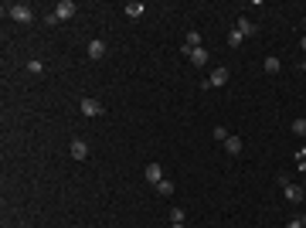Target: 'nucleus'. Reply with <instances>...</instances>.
Segmentation results:
<instances>
[{
  "label": "nucleus",
  "mask_w": 306,
  "mask_h": 228,
  "mask_svg": "<svg viewBox=\"0 0 306 228\" xmlns=\"http://www.w3.org/2000/svg\"><path fill=\"white\" fill-rule=\"evenodd\" d=\"M3 14H10L17 24H31V21H34V10H31L27 3H10V7H3Z\"/></svg>",
  "instance_id": "f257e3e1"
},
{
  "label": "nucleus",
  "mask_w": 306,
  "mask_h": 228,
  "mask_svg": "<svg viewBox=\"0 0 306 228\" xmlns=\"http://www.w3.org/2000/svg\"><path fill=\"white\" fill-rule=\"evenodd\" d=\"M75 10H78L75 0H58V3H55V17H58V21H68V17H75Z\"/></svg>",
  "instance_id": "f03ea898"
},
{
  "label": "nucleus",
  "mask_w": 306,
  "mask_h": 228,
  "mask_svg": "<svg viewBox=\"0 0 306 228\" xmlns=\"http://www.w3.org/2000/svg\"><path fill=\"white\" fill-rule=\"evenodd\" d=\"M82 116H88V119H92V116H102V102L92 99V95H85V99H82Z\"/></svg>",
  "instance_id": "7ed1b4c3"
},
{
  "label": "nucleus",
  "mask_w": 306,
  "mask_h": 228,
  "mask_svg": "<svg viewBox=\"0 0 306 228\" xmlns=\"http://www.w3.org/2000/svg\"><path fill=\"white\" fill-rule=\"evenodd\" d=\"M106 51H109V48H106V41H99V38H92V41H88V58H92V62L106 58Z\"/></svg>",
  "instance_id": "20e7f679"
},
{
  "label": "nucleus",
  "mask_w": 306,
  "mask_h": 228,
  "mask_svg": "<svg viewBox=\"0 0 306 228\" xmlns=\"http://www.w3.org/2000/svg\"><path fill=\"white\" fill-rule=\"evenodd\" d=\"M228 78H231V72L225 68V65H218V68H215V72L208 75V82H211V89H218V85H225Z\"/></svg>",
  "instance_id": "39448f33"
},
{
  "label": "nucleus",
  "mask_w": 306,
  "mask_h": 228,
  "mask_svg": "<svg viewBox=\"0 0 306 228\" xmlns=\"http://www.w3.org/2000/svg\"><path fill=\"white\" fill-rule=\"evenodd\" d=\"M303 198H306L303 184H286V201H289V205H300Z\"/></svg>",
  "instance_id": "423d86ee"
},
{
  "label": "nucleus",
  "mask_w": 306,
  "mask_h": 228,
  "mask_svg": "<svg viewBox=\"0 0 306 228\" xmlns=\"http://www.w3.org/2000/svg\"><path fill=\"white\" fill-rule=\"evenodd\" d=\"M143 177H147V181H150L153 187H156V184L163 181V167H160V163H147V170H143Z\"/></svg>",
  "instance_id": "0eeeda50"
},
{
  "label": "nucleus",
  "mask_w": 306,
  "mask_h": 228,
  "mask_svg": "<svg viewBox=\"0 0 306 228\" xmlns=\"http://www.w3.org/2000/svg\"><path fill=\"white\" fill-rule=\"evenodd\" d=\"M194 48H201V34H197V31H187V34H184V55L191 58Z\"/></svg>",
  "instance_id": "6e6552de"
},
{
  "label": "nucleus",
  "mask_w": 306,
  "mask_h": 228,
  "mask_svg": "<svg viewBox=\"0 0 306 228\" xmlns=\"http://www.w3.org/2000/svg\"><path fill=\"white\" fill-rule=\"evenodd\" d=\"M208 62H211V55H208V48H204V45L191 51V65H197V68H204Z\"/></svg>",
  "instance_id": "1a4fd4ad"
},
{
  "label": "nucleus",
  "mask_w": 306,
  "mask_h": 228,
  "mask_svg": "<svg viewBox=\"0 0 306 228\" xmlns=\"http://www.w3.org/2000/svg\"><path fill=\"white\" fill-rule=\"evenodd\" d=\"M68 147H72V157H75V160H88V143H85V140H78L75 137Z\"/></svg>",
  "instance_id": "9d476101"
},
{
  "label": "nucleus",
  "mask_w": 306,
  "mask_h": 228,
  "mask_svg": "<svg viewBox=\"0 0 306 228\" xmlns=\"http://www.w3.org/2000/svg\"><path fill=\"white\" fill-rule=\"evenodd\" d=\"M123 14H126V17H133V21H136V17H143V14H147V7H143V3H140V0H130V3H126V7H123Z\"/></svg>",
  "instance_id": "9b49d317"
},
{
  "label": "nucleus",
  "mask_w": 306,
  "mask_h": 228,
  "mask_svg": "<svg viewBox=\"0 0 306 228\" xmlns=\"http://www.w3.org/2000/svg\"><path fill=\"white\" fill-rule=\"evenodd\" d=\"M238 31H241V38H252L255 34V24H252V17H238V24H235Z\"/></svg>",
  "instance_id": "f8f14e48"
},
{
  "label": "nucleus",
  "mask_w": 306,
  "mask_h": 228,
  "mask_svg": "<svg viewBox=\"0 0 306 228\" xmlns=\"http://www.w3.org/2000/svg\"><path fill=\"white\" fill-rule=\"evenodd\" d=\"M262 68H265V72H269V75H276V72H279V68H283V65H279V58H276V55H269V58H265V62H262Z\"/></svg>",
  "instance_id": "ddd939ff"
},
{
  "label": "nucleus",
  "mask_w": 306,
  "mask_h": 228,
  "mask_svg": "<svg viewBox=\"0 0 306 228\" xmlns=\"http://www.w3.org/2000/svg\"><path fill=\"white\" fill-rule=\"evenodd\" d=\"M156 194H160V198H170V194H174V181H167V177H163V181L156 184Z\"/></svg>",
  "instance_id": "4468645a"
},
{
  "label": "nucleus",
  "mask_w": 306,
  "mask_h": 228,
  "mask_svg": "<svg viewBox=\"0 0 306 228\" xmlns=\"http://www.w3.org/2000/svg\"><path fill=\"white\" fill-rule=\"evenodd\" d=\"M241 41H245V38H241V31H238V27H231V31H228V48H241Z\"/></svg>",
  "instance_id": "2eb2a0df"
},
{
  "label": "nucleus",
  "mask_w": 306,
  "mask_h": 228,
  "mask_svg": "<svg viewBox=\"0 0 306 228\" xmlns=\"http://www.w3.org/2000/svg\"><path fill=\"white\" fill-rule=\"evenodd\" d=\"M225 150H228L231 157H235V153H241V140H238V137H228V140H225Z\"/></svg>",
  "instance_id": "dca6fc26"
},
{
  "label": "nucleus",
  "mask_w": 306,
  "mask_h": 228,
  "mask_svg": "<svg viewBox=\"0 0 306 228\" xmlns=\"http://www.w3.org/2000/svg\"><path fill=\"white\" fill-rule=\"evenodd\" d=\"M27 72H31V75H41V72H44V62L31 58V62H27Z\"/></svg>",
  "instance_id": "f3484780"
},
{
  "label": "nucleus",
  "mask_w": 306,
  "mask_h": 228,
  "mask_svg": "<svg viewBox=\"0 0 306 228\" xmlns=\"http://www.w3.org/2000/svg\"><path fill=\"white\" fill-rule=\"evenodd\" d=\"M293 133H296V137H306V119H293Z\"/></svg>",
  "instance_id": "a211bd4d"
},
{
  "label": "nucleus",
  "mask_w": 306,
  "mask_h": 228,
  "mask_svg": "<svg viewBox=\"0 0 306 228\" xmlns=\"http://www.w3.org/2000/svg\"><path fill=\"white\" fill-rule=\"evenodd\" d=\"M170 222H180L184 225V208H170Z\"/></svg>",
  "instance_id": "6ab92c4d"
},
{
  "label": "nucleus",
  "mask_w": 306,
  "mask_h": 228,
  "mask_svg": "<svg viewBox=\"0 0 306 228\" xmlns=\"http://www.w3.org/2000/svg\"><path fill=\"white\" fill-rule=\"evenodd\" d=\"M286 228H306V225H303V218H293V222H286Z\"/></svg>",
  "instance_id": "aec40b11"
},
{
  "label": "nucleus",
  "mask_w": 306,
  "mask_h": 228,
  "mask_svg": "<svg viewBox=\"0 0 306 228\" xmlns=\"http://www.w3.org/2000/svg\"><path fill=\"white\" fill-rule=\"evenodd\" d=\"M170 228H184V225H180V222H170Z\"/></svg>",
  "instance_id": "412c9836"
},
{
  "label": "nucleus",
  "mask_w": 306,
  "mask_h": 228,
  "mask_svg": "<svg viewBox=\"0 0 306 228\" xmlns=\"http://www.w3.org/2000/svg\"><path fill=\"white\" fill-rule=\"evenodd\" d=\"M303 51H306V34H303Z\"/></svg>",
  "instance_id": "4be33fe9"
},
{
  "label": "nucleus",
  "mask_w": 306,
  "mask_h": 228,
  "mask_svg": "<svg viewBox=\"0 0 306 228\" xmlns=\"http://www.w3.org/2000/svg\"><path fill=\"white\" fill-rule=\"evenodd\" d=\"M303 191H306V181H303Z\"/></svg>",
  "instance_id": "5701e85b"
},
{
  "label": "nucleus",
  "mask_w": 306,
  "mask_h": 228,
  "mask_svg": "<svg viewBox=\"0 0 306 228\" xmlns=\"http://www.w3.org/2000/svg\"><path fill=\"white\" fill-rule=\"evenodd\" d=\"M303 72H306V62H303Z\"/></svg>",
  "instance_id": "b1692460"
}]
</instances>
